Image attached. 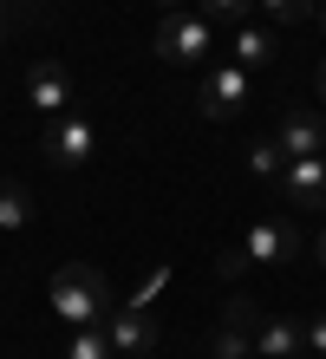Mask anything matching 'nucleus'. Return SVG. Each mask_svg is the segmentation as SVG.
I'll return each mask as SVG.
<instances>
[{"label": "nucleus", "mask_w": 326, "mask_h": 359, "mask_svg": "<svg viewBox=\"0 0 326 359\" xmlns=\"http://www.w3.org/2000/svg\"><path fill=\"white\" fill-rule=\"evenodd\" d=\"M46 294H53V313H59L65 327H104L111 307H118L111 301V281H104L98 268H85V262H65Z\"/></svg>", "instance_id": "f257e3e1"}, {"label": "nucleus", "mask_w": 326, "mask_h": 359, "mask_svg": "<svg viewBox=\"0 0 326 359\" xmlns=\"http://www.w3.org/2000/svg\"><path fill=\"white\" fill-rule=\"evenodd\" d=\"M104 340H111V353H118V359L157 353V313H150V307L118 301V307H111V320H104Z\"/></svg>", "instance_id": "423d86ee"}, {"label": "nucleus", "mask_w": 326, "mask_h": 359, "mask_svg": "<svg viewBox=\"0 0 326 359\" xmlns=\"http://www.w3.org/2000/svg\"><path fill=\"white\" fill-rule=\"evenodd\" d=\"M137 359H157V353H137Z\"/></svg>", "instance_id": "b1692460"}, {"label": "nucleus", "mask_w": 326, "mask_h": 359, "mask_svg": "<svg viewBox=\"0 0 326 359\" xmlns=\"http://www.w3.org/2000/svg\"><path fill=\"white\" fill-rule=\"evenodd\" d=\"M313 20H320V33H326V0H320V7H313Z\"/></svg>", "instance_id": "aec40b11"}, {"label": "nucleus", "mask_w": 326, "mask_h": 359, "mask_svg": "<svg viewBox=\"0 0 326 359\" xmlns=\"http://www.w3.org/2000/svg\"><path fill=\"white\" fill-rule=\"evenodd\" d=\"M33 222V196L20 183H0V229H27Z\"/></svg>", "instance_id": "f8f14e48"}, {"label": "nucleus", "mask_w": 326, "mask_h": 359, "mask_svg": "<svg viewBox=\"0 0 326 359\" xmlns=\"http://www.w3.org/2000/svg\"><path fill=\"white\" fill-rule=\"evenodd\" d=\"M209 353H215V359H248L254 340H248L242 327H229V320H222V327H215V340H209Z\"/></svg>", "instance_id": "2eb2a0df"}, {"label": "nucleus", "mask_w": 326, "mask_h": 359, "mask_svg": "<svg viewBox=\"0 0 326 359\" xmlns=\"http://www.w3.org/2000/svg\"><path fill=\"white\" fill-rule=\"evenodd\" d=\"M157 7H163V13H183V0H157Z\"/></svg>", "instance_id": "6ab92c4d"}, {"label": "nucleus", "mask_w": 326, "mask_h": 359, "mask_svg": "<svg viewBox=\"0 0 326 359\" xmlns=\"http://www.w3.org/2000/svg\"><path fill=\"white\" fill-rule=\"evenodd\" d=\"M248 170L254 177H280V170H287V151H280L274 137H261V144H248Z\"/></svg>", "instance_id": "4468645a"}, {"label": "nucleus", "mask_w": 326, "mask_h": 359, "mask_svg": "<svg viewBox=\"0 0 326 359\" xmlns=\"http://www.w3.org/2000/svg\"><path fill=\"white\" fill-rule=\"evenodd\" d=\"M313 255H320V268H326V236H320V242H313Z\"/></svg>", "instance_id": "412c9836"}, {"label": "nucleus", "mask_w": 326, "mask_h": 359, "mask_svg": "<svg viewBox=\"0 0 326 359\" xmlns=\"http://www.w3.org/2000/svg\"><path fill=\"white\" fill-rule=\"evenodd\" d=\"M274 144H280L287 157H320V151H326V118L307 111V104H294V111H280Z\"/></svg>", "instance_id": "6e6552de"}, {"label": "nucleus", "mask_w": 326, "mask_h": 359, "mask_svg": "<svg viewBox=\"0 0 326 359\" xmlns=\"http://www.w3.org/2000/svg\"><path fill=\"white\" fill-rule=\"evenodd\" d=\"M280 189H287V203H300V209H326V157H287Z\"/></svg>", "instance_id": "9d476101"}, {"label": "nucleus", "mask_w": 326, "mask_h": 359, "mask_svg": "<svg viewBox=\"0 0 326 359\" xmlns=\"http://www.w3.org/2000/svg\"><path fill=\"white\" fill-rule=\"evenodd\" d=\"M320 98H326V59H320Z\"/></svg>", "instance_id": "5701e85b"}, {"label": "nucleus", "mask_w": 326, "mask_h": 359, "mask_svg": "<svg viewBox=\"0 0 326 359\" xmlns=\"http://www.w3.org/2000/svg\"><path fill=\"white\" fill-rule=\"evenodd\" d=\"M254 7L268 13L274 27H294V20H313V7H320V0H254Z\"/></svg>", "instance_id": "dca6fc26"}, {"label": "nucleus", "mask_w": 326, "mask_h": 359, "mask_svg": "<svg viewBox=\"0 0 326 359\" xmlns=\"http://www.w3.org/2000/svg\"><path fill=\"white\" fill-rule=\"evenodd\" d=\"M248 86H254V72H242L235 59H222V66L203 79V92H196V111H203L209 124H222V118H235L248 104Z\"/></svg>", "instance_id": "39448f33"}, {"label": "nucleus", "mask_w": 326, "mask_h": 359, "mask_svg": "<svg viewBox=\"0 0 326 359\" xmlns=\"http://www.w3.org/2000/svg\"><path fill=\"white\" fill-rule=\"evenodd\" d=\"M248 359H261V353H248Z\"/></svg>", "instance_id": "393cba45"}, {"label": "nucleus", "mask_w": 326, "mask_h": 359, "mask_svg": "<svg viewBox=\"0 0 326 359\" xmlns=\"http://www.w3.org/2000/svg\"><path fill=\"white\" fill-rule=\"evenodd\" d=\"M65 359H118V353H111V340H104V327H72Z\"/></svg>", "instance_id": "ddd939ff"}, {"label": "nucleus", "mask_w": 326, "mask_h": 359, "mask_svg": "<svg viewBox=\"0 0 326 359\" xmlns=\"http://www.w3.org/2000/svg\"><path fill=\"white\" fill-rule=\"evenodd\" d=\"M209 46H215V20H203V13H163L157 39H150V53L163 66H203Z\"/></svg>", "instance_id": "7ed1b4c3"}, {"label": "nucleus", "mask_w": 326, "mask_h": 359, "mask_svg": "<svg viewBox=\"0 0 326 359\" xmlns=\"http://www.w3.org/2000/svg\"><path fill=\"white\" fill-rule=\"evenodd\" d=\"M229 59H235L242 72H268V66H274V33L254 27V20H242L235 39H229Z\"/></svg>", "instance_id": "9b49d317"}, {"label": "nucleus", "mask_w": 326, "mask_h": 359, "mask_svg": "<svg viewBox=\"0 0 326 359\" xmlns=\"http://www.w3.org/2000/svg\"><path fill=\"white\" fill-rule=\"evenodd\" d=\"M203 20H215V27H242L248 0H203Z\"/></svg>", "instance_id": "f3484780"}, {"label": "nucleus", "mask_w": 326, "mask_h": 359, "mask_svg": "<svg viewBox=\"0 0 326 359\" xmlns=\"http://www.w3.org/2000/svg\"><path fill=\"white\" fill-rule=\"evenodd\" d=\"M27 98H33V111L65 118V111H72V72H65L59 59H39V66L27 72Z\"/></svg>", "instance_id": "1a4fd4ad"}, {"label": "nucleus", "mask_w": 326, "mask_h": 359, "mask_svg": "<svg viewBox=\"0 0 326 359\" xmlns=\"http://www.w3.org/2000/svg\"><path fill=\"white\" fill-rule=\"evenodd\" d=\"M7 7H13V0H7Z\"/></svg>", "instance_id": "a878e982"}, {"label": "nucleus", "mask_w": 326, "mask_h": 359, "mask_svg": "<svg viewBox=\"0 0 326 359\" xmlns=\"http://www.w3.org/2000/svg\"><path fill=\"white\" fill-rule=\"evenodd\" d=\"M235 248L248 255V268H254V262L280 268V262H294V255H300V229H294V222H248V236L235 242Z\"/></svg>", "instance_id": "0eeeda50"}, {"label": "nucleus", "mask_w": 326, "mask_h": 359, "mask_svg": "<svg viewBox=\"0 0 326 359\" xmlns=\"http://www.w3.org/2000/svg\"><path fill=\"white\" fill-rule=\"evenodd\" d=\"M222 320H229V327H242L248 340H254V353H261V359H300V353H307V333H300L294 313H274V307L248 301V294H235Z\"/></svg>", "instance_id": "f03ea898"}, {"label": "nucleus", "mask_w": 326, "mask_h": 359, "mask_svg": "<svg viewBox=\"0 0 326 359\" xmlns=\"http://www.w3.org/2000/svg\"><path fill=\"white\" fill-rule=\"evenodd\" d=\"M7 13H13V7H7V0H0V33H7Z\"/></svg>", "instance_id": "4be33fe9"}, {"label": "nucleus", "mask_w": 326, "mask_h": 359, "mask_svg": "<svg viewBox=\"0 0 326 359\" xmlns=\"http://www.w3.org/2000/svg\"><path fill=\"white\" fill-rule=\"evenodd\" d=\"M39 151H46V163H59V170H79V163H92L98 131H92V118L65 111V118H46V137H39Z\"/></svg>", "instance_id": "20e7f679"}, {"label": "nucleus", "mask_w": 326, "mask_h": 359, "mask_svg": "<svg viewBox=\"0 0 326 359\" xmlns=\"http://www.w3.org/2000/svg\"><path fill=\"white\" fill-rule=\"evenodd\" d=\"M300 333H307V346H313V353L326 359V307H313L307 320H300Z\"/></svg>", "instance_id": "a211bd4d"}]
</instances>
